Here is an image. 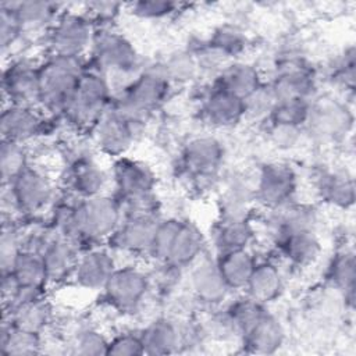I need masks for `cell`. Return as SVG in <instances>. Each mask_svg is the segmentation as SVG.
<instances>
[{"instance_id":"f1b7e54d","label":"cell","mask_w":356,"mask_h":356,"mask_svg":"<svg viewBox=\"0 0 356 356\" xmlns=\"http://www.w3.org/2000/svg\"><path fill=\"white\" fill-rule=\"evenodd\" d=\"M213 83L245 100L264 82L256 65L245 61H234L218 71Z\"/></svg>"},{"instance_id":"5bb4252c","label":"cell","mask_w":356,"mask_h":356,"mask_svg":"<svg viewBox=\"0 0 356 356\" xmlns=\"http://www.w3.org/2000/svg\"><path fill=\"white\" fill-rule=\"evenodd\" d=\"M39 63L29 57H18L4 67L1 88L7 104L39 107Z\"/></svg>"},{"instance_id":"7bdbcfd3","label":"cell","mask_w":356,"mask_h":356,"mask_svg":"<svg viewBox=\"0 0 356 356\" xmlns=\"http://www.w3.org/2000/svg\"><path fill=\"white\" fill-rule=\"evenodd\" d=\"M181 222L182 220L177 217L159 220L156 232L153 236V242L149 250V256L153 260H156L159 264H165L170 254V249L172 246V242L175 239V235Z\"/></svg>"},{"instance_id":"d6a6232c","label":"cell","mask_w":356,"mask_h":356,"mask_svg":"<svg viewBox=\"0 0 356 356\" xmlns=\"http://www.w3.org/2000/svg\"><path fill=\"white\" fill-rule=\"evenodd\" d=\"M216 261L229 291L243 289L257 263L249 248L221 252Z\"/></svg>"},{"instance_id":"5b68a950","label":"cell","mask_w":356,"mask_h":356,"mask_svg":"<svg viewBox=\"0 0 356 356\" xmlns=\"http://www.w3.org/2000/svg\"><path fill=\"white\" fill-rule=\"evenodd\" d=\"M122 207L115 196L102 193L75 199L72 209V235L76 243L108 241L122 221Z\"/></svg>"},{"instance_id":"52a82bcc","label":"cell","mask_w":356,"mask_h":356,"mask_svg":"<svg viewBox=\"0 0 356 356\" xmlns=\"http://www.w3.org/2000/svg\"><path fill=\"white\" fill-rule=\"evenodd\" d=\"M353 127V113L346 102L334 96H314L305 122V134L321 143L346 138Z\"/></svg>"},{"instance_id":"44dd1931","label":"cell","mask_w":356,"mask_h":356,"mask_svg":"<svg viewBox=\"0 0 356 356\" xmlns=\"http://www.w3.org/2000/svg\"><path fill=\"white\" fill-rule=\"evenodd\" d=\"M189 289L195 300L206 306H218L229 295L216 259L202 254L189 267Z\"/></svg>"},{"instance_id":"2e32d148","label":"cell","mask_w":356,"mask_h":356,"mask_svg":"<svg viewBox=\"0 0 356 356\" xmlns=\"http://www.w3.org/2000/svg\"><path fill=\"white\" fill-rule=\"evenodd\" d=\"M47 117L39 107L6 104L0 117L1 140L28 145L44 135Z\"/></svg>"},{"instance_id":"9c48e42d","label":"cell","mask_w":356,"mask_h":356,"mask_svg":"<svg viewBox=\"0 0 356 356\" xmlns=\"http://www.w3.org/2000/svg\"><path fill=\"white\" fill-rule=\"evenodd\" d=\"M150 277L139 267H117L102 292L106 303L120 313H135L150 291Z\"/></svg>"},{"instance_id":"d590c367","label":"cell","mask_w":356,"mask_h":356,"mask_svg":"<svg viewBox=\"0 0 356 356\" xmlns=\"http://www.w3.org/2000/svg\"><path fill=\"white\" fill-rule=\"evenodd\" d=\"M254 238L250 218L218 220L213 231V243L218 253L227 250L246 249Z\"/></svg>"},{"instance_id":"ac0fdd59","label":"cell","mask_w":356,"mask_h":356,"mask_svg":"<svg viewBox=\"0 0 356 356\" xmlns=\"http://www.w3.org/2000/svg\"><path fill=\"white\" fill-rule=\"evenodd\" d=\"M200 118L211 128L225 129L245 120V103L231 92L211 85L200 100Z\"/></svg>"},{"instance_id":"74e56055","label":"cell","mask_w":356,"mask_h":356,"mask_svg":"<svg viewBox=\"0 0 356 356\" xmlns=\"http://www.w3.org/2000/svg\"><path fill=\"white\" fill-rule=\"evenodd\" d=\"M206 46L221 60L235 58L248 47L246 33L234 24H222L214 28Z\"/></svg>"},{"instance_id":"6da1fadb","label":"cell","mask_w":356,"mask_h":356,"mask_svg":"<svg viewBox=\"0 0 356 356\" xmlns=\"http://www.w3.org/2000/svg\"><path fill=\"white\" fill-rule=\"evenodd\" d=\"M111 181L122 213L128 216H157L156 174L145 161L122 156L114 160Z\"/></svg>"},{"instance_id":"3957f363","label":"cell","mask_w":356,"mask_h":356,"mask_svg":"<svg viewBox=\"0 0 356 356\" xmlns=\"http://www.w3.org/2000/svg\"><path fill=\"white\" fill-rule=\"evenodd\" d=\"M83 58L47 54L39 63V108L49 117H61L85 70Z\"/></svg>"},{"instance_id":"ab89813d","label":"cell","mask_w":356,"mask_h":356,"mask_svg":"<svg viewBox=\"0 0 356 356\" xmlns=\"http://www.w3.org/2000/svg\"><path fill=\"white\" fill-rule=\"evenodd\" d=\"M159 64L172 86L192 81L200 70L197 57L191 50L174 51Z\"/></svg>"},{"instance_id":"e575fe53","label":"cell","mask_w":356,"mask_h":356,"mask_svg":"<svg viewBox=\"0 0 356 356\" xmlns=\"http://www.w3.org/2000/svg\"><path fill=\"white\" fill-rule=\"evenodd\" d=\"M327 281L330 285L342 295L343 300L353 303L355 295V278H356V263L355 253L352 249L343 248L338 250L327 268Z\"/></svg>"},{"instance_id":"7c38bea8","label":"cell","mask_w":356,"mask_h":356,"mask_svg":"<svg viewBox=\"0 0 356 356\" xmlns=\"http://www.w3.org/2000/svg\"><path fill=\"white\" fill-rule=\"evenodd\" d=\"M7 185L13 192L18 214L25 217H33L47 209L56 196L51 178L31 164Z\"/></svg>"},{"instance_id":"b9f144b4","label":"cell","mask_w":356,"mask_h":356,"mask_svg":"<svg viewBox=\"0 0 356 356\" xmlns=\"http://www.w3.org/2000/svg\"><path fill=\"white\" fill-rule=\"evenodd\" d=\"M310 102L306 99H280L277 100L267 122L289 127H305Z\"/></svg>"},{"instance_id":"7dc6e473","label":"cell","mask_w":356,"mask_h":356,"mask_svg":"<svg viewBox=\"0 0 356 356\" xmlns=\"http://www.w3.org/2000/svg\"><path fill=\"white\" fill-rule=\"evenodd\" d=\"M179 3L175 1H163V0H142L131 3L129 13L140 19H149V21H157L168 18L178 13Z\"/></svg>"},{"instance_id":"8d00e7d4","label":"cell","mask_w":356,"mask_h":356,"mask_svg":"<svg viewBox=\"0 0 356 356\" xmlns=\"http://www.w3.org/2000/svg\"><path fill=\"white\" fill-rule=\"evenodd\" d=\"M0 352L7 356H29L42 352V334L21 330L3 318Z\"/></svg>"},{"instance_id":"e0dca14e","label":"cell","mask_w":356,"mask_h":356,"mask_svg":"<svg viewBox=\"0 0 356 356\" xmlns=\"http://www.w3.org/2000/svg\"><path fill=\"white\" fill-rule=\"evenodd\" d=\"M159 220L157 216H124L107 241L108 248L125 254L149 256Z\"/></svg>"},{"instance_id":"60d3db41","label":"cell","mask_w":356,"mask_h":356,"mask_svg":"<svg viewBox=\"0 0 356 356\" xmlns=\"http://www.w3.org/2000/svg\"><path fill=\"white\" fill-rule=\"evenodd\" d=\"M26 145L1 140L0 147V177L1 184H10L29 165Z\"/></svg>"},{"instance_id":"4316f807","label":"cell","mask_w":356,"mask_h":356,"mask_svg":"<svg viewBox=\"0 0 356 356\" xmlns=\"http://www.w3.org/2000/svg\"><path fill=\"white\" fill-rule=\"evenodd\" d=\"M15 13L21 28L25 33L46 32L51 28L57 17L63 13L61 4L42 0H22L6 1Z\"/></svg>"},{"instance_id":"bcb514c9","label":"cell","mask_w":356,"mask_h":356,"mask_svg":"<svg viewBox=\"0 0 356 356\" xmlns=\"http://www.w3.org/2000/svg\"><path fill=\"white\" fill-rule=\"evenodd\" d=\"M71 348L74 355H107L108 339L95 327H82L72 337Z\"/></svg>"},{"instance_id":"ee69618b","label":"cell","mask_w":356,"mask_h":356,"mask_svg":"<svg viewBox=\"0 0 356 356\" xmlns=\"http://www.w3.org/2000/svg\"><path fill=\"white\" fill-rule=\"evenodd\" d=\"M24 249L22 231L14 221H4L0 235V270L11 271L14 261Z\"/></svg>"},{"instance_id":"ba28073f","label":"cell","mask_w":356,"mask_h":356,"mask_svg":"<svg viewBox=\"0 0 356 356\" xmlns=\"http://www.w3.org/2000/svg\"><path fill=\"white\" fill-rule=\"evenodd\" d=\"M95 32V25L82 11L63 10L44 33L47 54L83 58L90 51Z\"/></svg>"},{"instance_id":"f6af8a7d","label":"cell","mask_w":356,"mask_h":356,"mask_svg":"<svg viewBox=\"0 0 356 356\" xmlns=\"http://www.w3.org/2000/svg\"><path fill=\"white\" fill-rule=\"evenodd\" d=\"M245 118L252 120H268L275 103L277 95L273 86L268 83H263L257 88L252 95H249L245 100Z\"/></svg>"},{"instance_id":"277c9868","label":"cell","mask_w":356,"mask_h":356,"mask_svg":"<svg viewBox=\"0 0 356 356\" xmlns=\"http://www.w3.org/2000/svg\"><path fill=\"white\" fill-rule=\"evenodd\" d=\"M113 102L111 82L93 65L85 67L63 118L75 129L92 131Z\"/></svg>"},{"instance_id":"484cf974","label":"cell","mask_w":356,"mask_h":356,"mask_svg":"<svg viewBox=\"0 0 356 356\" xmlns=\"http://www.w3.org/2000/svg\"><path fill=\"white\" fill-rule=\"evenodd\" d=\"M206 239L200 228L188 220H182L165 264L184 270L189 268L202 254H204Z\"/></svg>"},{"instance_id":"d6986e66","label":"cell","mask_w":356,"mask_h":356,"mask_svg":"<svg viewBox=\"0 0 356 356\" xmlns=\"http://www.w3.org/2000/svg\"><path fill=\"white\" fill-rule=\"evenodd\" d=\"M53 305L44 293H18L14 303L4 309L3 318L17 328L42 334L53 320Z\"/></svg>"},{"instance_id":"83f0119b","label":"cell","mask_w":356,"mask_h":356,"mask_svg":"<svg viewBox=\"0 0 356 356\" xmlns=\"http://www.w3.org/2000/svg\"><path fill=\"white\" fill-rule=\"evenodd\" d=\"M242 339L246 352L270 355L284 345L285 330L281 321L267 310Z\"/></svg>"},{"instance_id":"cb8c5ba5","label":"cell","mask_w":356,"mask_h":356,"mask_svg":"<svg viewBox=\"0 0 356 356\" xmlns=\"http://www.w3.org/2000/svg\"><path fill=\"white\" fill-rule=\"evenodd\" d=\"M280 253L295 267H309L321 254V242L316 229H296L278 234Z\"/></svg>"},{"instance_id":"d4e9b609","label":"cell","mask_w":356,"mask_h":356,"mask_svg":"<svg viewBox=\"0 0 356 356\" xmlns=\"http://www.w3.org/2000/svg\"><path fill=\"white\" fill-rule=\"evenodd\" d=\"M145 355H168L184 345L185 332L171 317H157L145 325L140 332Z\"/></svg>"},{"instance_id":"4fadbf2b","label":"cell","mask_w":356,"mask_h":356,"mask_svg":"<svg viewBox=\"0 0 356 356\" xmlns=\"http://www.w3.org/2000/svg\"><path fill=\"white\" fill-rule=\"evenodd\" d=\"M298 188V177L289 164L270 161L260 167L253 186L254 200L268 210L278 209L289 202Z\"/></svg>"},{"instance_id":"f907efd6","label":"cell","mask_w":356,"mask_h":356,"mask_svg":"<svg viewBox=\"0 0 356 356\" xmlns=\"http://www.w3.org/2000/svg\"><path fill=\"white\" fill-rule=\"evenodd\" d=\"M355 49H346L339 57L335 60L332 67V79L337 85L343 89L353 90L355 86Z\"/></svg>"},{"instance_id":"1f68e13d","label":"cell","mask_w":356,"mask_h":356,"mask_svg":"<svg viewBox=\"0 0 356 356\" xmlns=\"http://www.w3.org/2000/svg\"><path fill=\"white\" fill-rule=\"evenodd\" d=\"M8 273L14 275L21 292L44 293L49 286L44 263L38 252L22 249Z\"/></svg>"},{"instance_id":"ffe728a7","label":"cell","mask_w":356,"mask_h":356,"mask_svg":"<svg viewBox=\"0 0 356 356\" xmlns=\"http://www.w3.org/2000/svg\"><path fill=\"white\" fill-rule=\"evenodd\" d=\"M108 182L107 172L97 163L95 156L78 152L67 167V188L71 196L82 199L104 193Z\"/></svg>"},{"instance_id":"836d02e7","label":"cell","mask_w":356,"mask_h":356,"mask_svg":"<svg viewBox=\"0 0 356 356\" xmlns=\"http://www.w3.org/2000/svg\"><path fill=\"white\" fill-rule=\"evenodd\" d=\"M254 191L242 178H231L220 196V220L249 218Z\"/></svg>"},{"instance_id":"7402d4cb","label":"cell","mask_w":356,"mask_h":356,"mask_svg":"<svg viewBox=\"0 0 356 356\" xmlns=\"http://www.w3.org/2000/svg\"><path fill=\"white\" fill-rule=\"evenodd\" d=\"M115 268L117 264L113 250L93 245L79 253L72 280L79 288L102 291Z\"/></svg>"},{"instance_id":"c3c4849f","label":"cell","mask_w":356,"mask_h":356,"mask_svg":"<svg viewBox=\"0 0 356 356\" xmlns=\"http://www.w3.org/2000/svg\"><path fill=\"white\" fill-rule=\"evenodd\" d=\"M124 6L114 1H89L83 4L82 13L92 21L95 28H110L118 18Z\"/></svg>"},{"instance_id":"816d5d0a","label":"cell","mask_w":356,"mask_h":356,"mask_svg":"<svg viewBox=\"0 0 356 356\" xmlns=\"http://www.w3.org/2000/svg\"><path fill=\"white\" fill-rule=\"evenodd\" d=\"M107 355L115 356H136L145 355L143 343L139 332H121L108 339Z\"/></svg>"},{"instance_id":"7a4b0ae2","label":"cell","mask_w":356,"mask_h":356,"mask_svg":"<svg viewBox=\"0 0 356 356\" xmlns=\"http://www.w3.org/2000/svg\"><path fill=\"white\" fill-rule=\"evenodd\" d=\"M172 85L160 64L143 67L113 99L111 106L128 118L142 124L168 99Z\"/></svg>"},{"instance_id":"8fae6325","label":"cell","mask_w":356,"mask_h":356,"mask_svg":"<svg viewBox=\"0 0 356 356\" xmlns=\"http://www.w3.org/2000/svg\"><path fill=\"white\" fill-rule=\"evenodd\" d=\"M224 161V146L213 135L189 139L181 152L184 174L193 182H209L217 178Z\"/></svg>"},{"instance_id":"f5cc1de1","label":"cell","mask_w":356,"mask_h":356,"mask_svg":"<svg viewBox=\"0 0 356 356\" xmlns=\"http://www.w3.org/2000/svg\"><path fill=\"white\" fill-rule=\"evenodd\" d=\"M303 136H306V134L305 129L300 127L278 125L268 122V138L271 143L280 149H292L298 146Z\"/></svg>"},{"instance_id":"9a60e30c","label":"cell","mask_w":356,"mask_h":356,"mask_svg":"<svg viewBox=\"0 0 356 356\" xmlns=\"http://www.w3.org/2000/svg\"><path fill=\"white\" fill-rule=\"evenodd\" d=\"M139 127V122L128 118L110 106L90 132L100 153L118 159L125 156V153L132 147Z\"/></svg>"},{"instance_id":"f35d334b","label":"cell","mask_w":356,"mask_h":356,"mask_svg":"<svg viewBox=\"0 0 356 356\" xmlns=\"http://www.w3.org/2000/svg\"><path fill=\"white\" fill-rule=\"evenodd\" d=\"M267 312L266 305L243 295L234 300L224 312V316L231 325L234 334L241 338L259 321V318Z\"/></svg>"},{"instance_id":"8992f818","label":"cell","mask_w":356,"mask_h":356,"mask_svg":"<svg viewBox=\"0 0 356 356\" xmlns=\"http://www.w3.org/2000/svg\"><path fill=\"white\" fill-rule=\"evenodd\" d=\"M90 65L111 78L132 79L140 68V57L134 43L114 26L97 28L90 47Z\"/></svg>"},{"instance_id":"681fc988","label":"cell","mask_w":356,"mask_h":356,"mask_svg":"<svg viewBox=\"0 0 356 356\" xmlns=\"http://www.w3.org/2000/svg\"><path fill=\"white\" fill-rule=\"evenodd\" d=\"M24 36V31L21 24L13 11L11 7L6 1L0 3V44L3 53L11 49L21 38Z\"/></svg>"},{"instance_id":"30bf717a","label":"cell","mask_w":356,"mask_h":356,"mask_svg":"<svg viewBox=\"0 0 356 356\" xmlns=\"http://www.w3.org/2000/svg\"><path fill=\"white\" fill-rule=\"evenodd\" d=\"M273 86L277 100L280 99H306L312 100L317 89V75L313 65L299 54L281 57L273 72Z\"/></svg>"},{"instance_id":"f546056e","label":"cell","mask_w":356,"mask_h":356,"mask_svg":"<svg viewBox=\"0 0 356 356\" xmlns=\"http://www.w3.org/2000/svg\"><path fill=\"white\" fill-rule=\"evenodd\" d=\"M284 289V277L280 267L273 261H257L243 291L245 295L261 305L274 302Z\"/></svg>"},{"instance_id":"4dcf8cb0","label":"cell","mask_w":356,"mask_h":356,"mask_svg":"<svg viewBox=\"0 0 356 356\" xmlns=\"http://www.w3.org/2000/svg\"><path fill=\"white\" fill-rule=\"evenodd\" d=\"M317 191L321 199L338 209H349L355 203V179L343 168L323 171L317 178Z\"/></svg>"},{"instance_id":"603a6c76","label":"cell","mask_w":356,"mask_h":356,"mask_svg":"<svg viewBox=\"0 0 356 356\" xmlns=\"http://www.w3.org/2000/svg\"><path fill=\"white\" fill-rule=\"evenodd\" d=\"M49 285L61 284L72 278L79 256L78 245L67 238L54 235L42 250Z\"/></svg>"}]
</instances>
